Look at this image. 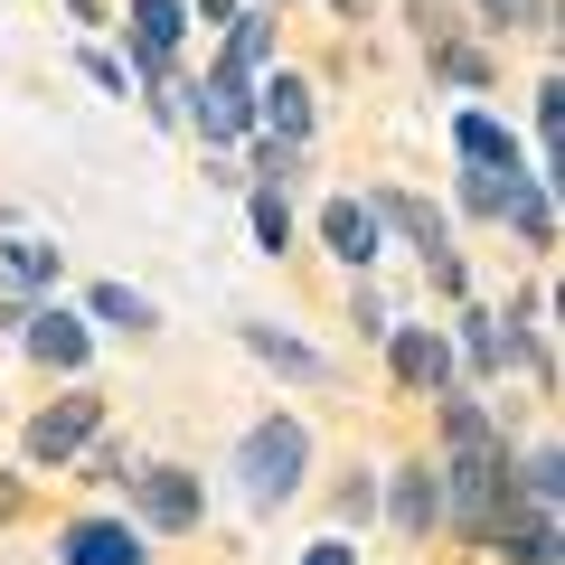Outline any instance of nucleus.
<instances>
[{"instance_id":"f257e3e1","label":"nucleus","mask_w":565,"mask_h":565,"mask_svg":"<svg viewBox=\"0 0 565 565\" xmlns=\"http://www.w3.org/2000/svg\"><path fill=\"white\" fill-rule=\"evenodd\" d=\"M444 471H434V481H444V509L462 527H481L490 519V500H500V481H509V444H500V424L481 415V405L471 396H452L444 405Z\"/></svg>"},{"instance_id":"f03ea898","label":"nucleus","mask_w":565,"mask_h":565,"mask_svg":"<svg viewBox=\"0 0 565 565\" xmlns=\"http://www.w3.org/2000/svg\"><path fill=\"white\" fill-rule=\"evenodd\" d=\"M302 462H311V434H302L292 415H264L255 434H245V452H236L245 500H255V509H282L292 490H302Z\"/></svg>"},{"instance_id":"7ed1b4c3","label":"nucleus","mask_w":565,"mask_h":565,"mask_svg":"<svg viewBox=\"0 0 565 565\" xmlns=\"http://www.w3.org/2000/svg\"><path fill=\"white\" fill-rule=\"evenodd\" d=\"M161 114L199 122L207 141H236L245 122H255V104H245V76H226V66H217L207 85H170V95H161Z\"/></svg>"},{"instance_id":"20e7f679","label":"nucleus","mask_w":565,"mask_h":565,"mask_svg":"<svg viewBox=\"0 0 565 565\" xmlns=\"http://www.w3.org/2000/svg\"><path fill=\"white\" fill-rule=\"evenodd\" d=\"M95 424H104L95 396H57L39 424H29V462H66V452H85V444H95Z\"/></svg>"},{"instance_id":"39448f33","label":"nucleus","mask_w":565,"mask_h":565,"mask_svg":"<svg viewBox=\"0 0 565 565\" xmlns=\"http://www.w3.org/2000/svg\"><path fill=\"white\" fill-rule=\"evenodd\" d=\"M386 349H396V377L415 396H452V340L444 330H386Z\"/></svg>"},{"instance_id":"423d86ee","label":"nucleus","mask_w":565,"mask_h":565,"mask_svg":"<svg viewBox=\"0 0 565 565\" xmlns=\"http://www.w3.org/2000/svg\"><path fill=\"white\" fill-rule=\"evenodd\" d=\"M180 29H189L180 0H132V66H122V76H161L170 47H180Z\"/></svg>"},{"instance_id":"0eeeda50","label":"nucleus","mask_w":565,"mask_h":565,"mask_svg":"<svg viewBox=\"0 0 565 565\" xmlns=\"http://www.w3.org/2000/svg\"><path fill=\"white\" fill-rule=\"evenodd\" d=\"M122 481H132V500H141V527H189L199 519V481H189V471H122Z\"/></svg>"},{"instance_id":"6e6552de","label":"nucleus","mask_w":565,"mask_h":565,"mask_svg":"<svg viewBox=\"0 0 565 565\" xmlns=\"http://www.w3.org/2000/svg\"><path fill=\"white\" fill-rule=\"evenodd\" d=\"M66 565H141V537L122 519H76L66 527Z\"/></svg>"},{"instance_id":"1a4fd4ad","label":"nucleus","mask_w":565,"mask_h":565,"mask_svg":"<svg viewBox=\"0 0 565 565\" xmlns=\"http://www.w3.org/2000/svg\"><path fill=\"white\" fill-rule=\"evenodd\" d=\"M321 236H330V255H340V264H377V207H367V199H330Z\"/></svg>"},{"instance_id":"9d476101","label":"nucleus","mask_w":565,"mask_h":565,"mask_svg":"<svg viewBox=\"0 0 565 565\" xmlns=\"http://www.w3.org/2000/svg\"><path fill=\"white\" fill-rule=\"evenodd\" d=\"M367 207H377V226H405V236H415L424 245V255H444V207H424V199H405V189H377V199H367Z\"/></svg>"},{"instance_id":"9b49d317","label":"nucleus","mask_w":565,"mask_h":565,"mask_svg":"<svg viewBox=\"0 0 565 565\" xmlns=\"http://www.w3.org/2000/svg\"><path fill=\"white\" fill-rule=\"evenodd\" d=\"M452 141H462L471 170H519V141H509V122H490V114H462V122H452Z\"/></svg>"},{"instance_id":"f8f14e48","label":"nucleus","mask_w":565,"mask_h":565,"mask_svg":"<svg viewBox=\"0 0 565 565\" xmlns=\"http://www.w3.org/2000/svg\"><path fill=\"white\" fill-rule=\"evenodd\" d=\"M29 349H39L47 367H85V321H66V311H29Z\"/></svg>"},{"instance_id":"ddd939ff","label":"nucleus","mask_w":565,"mask_h":565,"mask_svg":"<svg viewBox=\"0 0 565 565\" xmlns=\"http://www.w3.org/2000/svg\"><path fill=\"white\" fill-rule=\"evenodd\" d=\"M434 519H444V481H434V471H396V527H405V537H424V527H434Z\"/></svg>"},{"instance_id":"4468645a","label":"nucleus","mask_w":565,"mask_h":565,"mask_svg":"<svg viewBox=\"0 0 565 565\" xmlns=\"http://www.w3.org/2000/svg\"><path fill=\"white\" fill-rule=\"evenodd\" d=\"M255 114L274 122V141H302V132H311V85H302V76H274Z\"/></svg>"},{"instance_id":"2eb2a0df","label":"nucleus","mask_w":565,"mask_h":565,"mask_svg":"<svg viewBox=\"0 0 565 565\" xmlns=\"http://www.w3.org/2000/svg\"><path fill=\"white\" fill-rule=\"evenodd\" d=\"M509 217H519V236H527V245H556V199H546V170H527V180H519Z\"/></svg>"},{"instance_id":"dca6fc26","label":"nucleus","mask_w":565,"mask_h":565,"mask_svg":"<svg viewBox=\"0 0 565 565\" xmlns=\"http://www.w3.org/2000/svg\"><path fill=\"white\" fill-rule=\"evenodd\" d=\"M245 349H255V359H274L282 377H321V349H302V340H282V330H264V321H245Z\"/></svg>"},{"instance_id":"f3484780","label":"nucleus","mask_w":565,"mask_h":565,"mask_svg":"<svg viewBox=\"0 0 565 565\" xmlns=\"http://www.w3.org/2000/svg\"><path fill=\"white\" fill-rule=\"evenodd\" d=\"M274 57V20H226V76H255Z\"/></svg>"},{"instance_id":"a211bd4d","label":"nucleus","mask_w":565,"mask_h":565,"mask_svg":"<svg viewBox=\"0 0 565 565\" xmlns=\"http://www.w3.org/2000/svg\"><path fill=\"white\" fill-rule=\"evenodd\" d=\"M95 321H114V330H151V321H161V311L141 302L132 282H95Z\"/></svg>"},{"instance_id":"6ab92c4d","label":"nucleus","mask_w":565,"mask_h":565,"mask_svg":"<svg viewBox=\"0 0 565 565\" xmlns=\"http://www.w3.org/2000/svg\"><path fill=\"white\" fill-rule=\"evenodd\" d=\"M527 170H462V199L481 207V217H509V199H519Z\"/></svg>"},{"instance_id":"aec40b11","label":"nucleus","mask_w":565,"mask_h":565,"mask_svg":"<svg viewBox=\"0 0 565 565\" xmlns=\"http://www.w3.org/2000/svg\"><path fill=\"white\" fill-rule=\"evenodd\" d=\"M255 245H264V255H282V245H292V199H282L274 180L255 189Z\"/></svg>"},{"instance_id":"412c9836","label":"nucleus","mask_w":565,"mask_h":565,"mask_svg":"<svg viewBox=\"0 0 565 565\" xmlns=\"http://www.w3.org/2000/svg\"><path fill=\"white\" fill-rule=\"evenodd\" d=\"M462 349H471V367H509V340H500V330L481 321V311L462 321Z\"/></svg>"},{"instance_id":"4be33fe9","label":"nucleus","mask_w":565,"mask_h":565,"mask_svg":"<svg viewBox=\"0 0 565 565\" xmlns=\"http://www.w3.org/2000/svg\"><path fill=\"white\" fill-rule=\"evenodd\" d=\"M10 274H20V282H57V245H10Z\"/></svg>"},{"instance_id":"5701e85b","label":"nucleus","mask_w":565,"mask_h":565,"mask_svg":"<svg viewBox=\"0 0 565 565\" xmlns=\"http://www.w3.org/2000/svg\"><path fill=\"white\" fill-rule=\"evenodd\" d=\"M264 180H274V189H292V170H302V141H264Z\"/></svg>"},{"instance_id":"b1692460","label":"nucleus","mask_w":565,"mask_h":565,"mask_svg":"<svg viewBox=\"0 0 565 565\" xmlns=\"http://www.w3.org/2000/svg\"><path fill=\"white\" fill-rule=\"evenodd\" d=\"M85 76H95L104 95H132V76H122V57H104V47H85Z\"/></svg>"},{"instance_id":"393cba45","label":"nucleus","mask_w":565,"mask_h":565,"mask_svg":"<svg viewBox=\"0 0 565 565\" xmlns=\"http://www.w3.org/2000/svg\"><path fill=\"white\" fill-rule=\"evenodd\" d=\"M199 20H207V29H226V20H236V0H199Z\"/></svg>"},{"instance_id":"a878e982","label":"nucleus","mask_w":565,"mask_h":565,"mask_svg":"<svg viewBox=\"0 0 565 565\" xmlns=\"http://www.w3.org/2000/svg\"><path fill=\"white\" fill-rule=\"evenodd\" d=\"M302 565H349V546H340V537H330V546H311V556H302Z\"/></svg>"},{"instance_id":"bb28decb","label":"nucleus","mask_w":565,"mask_h":565,"mask_svg":"<svg viewBox=\"0 0 565 565\" xmlns=\"http://www.w3.org/2000/svg\"><path fill=\"white\" fill-rule=\"evenodd\" d=\"M481 10H490V20H509V10H519V0H481Z\"/></svg>"},{"instance_id":"cd10ccee","label":"nucleus","mask_w":565,"mask_h":565,"mask_svg":"<svg viewBox=\"0 0 565 565\" xmlns=\"http://www.w3.org/2000/svg\"><path fill=\"white\" fill-rule=\"evenodd\" d=\"M66 10H76V20H95V0H66Z\"/></svg>"},{"instance_id":"c85d7f7f","label":"nucleus","mask_w":565,"mask_h":565,"mask_svg":"<svg viewBox=\"0 0 565 565\" xmlns=\"http://www.w3.org/2000/svg\"><path fill=\"white\" fill-rule=\"evenodd\" d=\"M340 10H349V20H359V10H367V0H340Z\"/></svg>"}]
</instances>
